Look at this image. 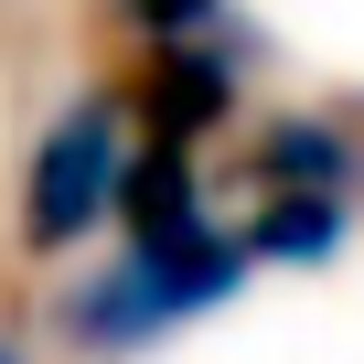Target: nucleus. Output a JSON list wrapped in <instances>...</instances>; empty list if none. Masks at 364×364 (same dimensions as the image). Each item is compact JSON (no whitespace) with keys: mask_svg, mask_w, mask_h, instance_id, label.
I'll return each instance as SVG.
<instances>
[{"mask_svg":"<svg viewBox=\"0 0 364 364\" xmlns=\"http://www.w3.org/2000/svg\"><path fill=\"white\" fill-rule=\"evenodd\" d=\"M247 268H257L247 225H215V215L182 225V236H129L118 268H97V279L65 300V332H75L86 353H139V343H161V332H182V321L225 311V300L247 289Z\"/></svg>","mask_w":364,"mask_h":364,"instance_id":"1","label":"nucleus"},{"mask_svg":"<svg viewBox=\"0 0 364 364\" xmlns=\"http://www.w3.org/2000/svg\"><path fill=\"white\" fill-rule=\"evenodd\" d=\"M118 182H129V139H118V107L86 97L65 107L43 139H33V171H22V236L33 247H75L118 215Z\"/></svg>","mask_w":364,"mask_h":364,"instance_id":"2","label":"nucleus"},{"mask_svg":"<svg viewBox=\"0 0 364 364\" xmlns=\"http://www.w3.org/2000/svg\"><path fill=\"white\" fill-rule=\"evenodd\" d=\"M225 107H236V65H225L204 33L150 43V75H139V118H150V139H204Z\"/></svg>","mask_w":364,"mask_h":364,"instance_id":"3","label":"nucleus"},{"mask_svg":"<svg viewBox=\"0 0 364 364\" xmlns=\"http://www.w3.org/2000/svg\"><path fill=\"white\" fill-rule=\"evenodd\" d=\"M353 171H364V150L332 118H279L257 139V182H268V193H343Z\"/></svg>","mask_w":364,"mask_h":364,"instance_id":"4","label":"nucleus"},{"mask_svg":"<svg viewBox=\"0 0 364 364\" xmlns=\"http://www.w3.org/2000/svg\"><path fill=\"white\" fill-rule=\"evenodd\" d=\"M343 236H353V204H343V193H268L257 225H247V247L279 257V268H311V257H332Z\"/></svg>","mask_w":364,"mask_h":364,"instance_id":"5","label":"nucleus"},{"mask_svg":"<svg viewBox=\"0 0 364 364\" xmlns=\"http://www.w3.org/2000/svg\"><path fill=\"white\" fill-rule=\"evenodd\" d=\"M118 11H129L150 43H182V33H204V22L225 11V0H118Z\"/></svg>","mask_w":364,"mask_h":364,"instance_id":"6","label":"nucleus"},{"mask_svg":"<svg viewBox=\"0 0 364 364\" xmlns=\"http://www.w3.org/2000/svg\"><path fill=\"white\" fill-rule=\"evenodd\" d=\"M0 364H22V343H0Z\"/></svg>","mask_w":364,"mask_h":364,"instance_id":"7","label":"nucleus"}]
</instances>
